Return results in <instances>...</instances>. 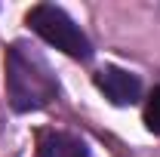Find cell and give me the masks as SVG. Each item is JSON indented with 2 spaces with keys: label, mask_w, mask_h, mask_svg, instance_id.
<instances>
[{
  "label": "cell",
  "mask_w": 160,
  "mask_h": 157,
  "mask_svg": "<svg viewBox=\"0 0 160 157\" xmlns=\"http://www.w3.org/2000/svg\"><path fill=\"white\" fill-rule=\"evenodd\" d=\"M28 25H31V31H34L37 37H43L49 46L62 49V53L71 56V59H89V56H92L89 37L74 25V19H71L65 9L52 6V3H37V6H31Z\"/></svg>",
  "instance_id": "7a4b0ae2"
},
{
  "label": "cell",
  "mask_w": 160,
  "mask_h": 157,
  "mask_svg": "<svg viewBox=\"0 0 160 157\" xmlns=\"http://www.w3.org/2000/svg\"><path fill=\"white\" fill-rule=\"evenodd\" d=\"M37 157H89V151L71 133H43L37 145Z\"/></svg>",
  "instance_id": "277c9868"
},
{
  "label": "cell",
  "mask_w": 160,
  "mask_h": 157,
  "mask_svg": "<svg viewBox=\"0 0 160 157\" xmlns=\"http://www.w3.org/2000/svg\"><path fill=\"white\" fill-rule=\"evenodd\" d=\"M6 93L16 111H37L56 99L49 65L25 43H12L6 49Z\"/></svg>",
  "instance_id": "6da1fadb"
},
{
  "label": "cell",
  "mask_w": 160,
  "mask_h": 157,
  "mask_svg": "<svg viewBox=\"0 0 160 157\" xmlns=\"http://www.w3.org/2000/svg\"><path fill=\"white\" fill-rule=\"evenodd\" d=\"M145 123H148L151 133L160 136V86L148 96V102H145Z\"/></svg>",
  "instance_id": "5b68a950"
},
{
  "label": "cell",
  "mask_w": 160,
  "mask_h": 157,
  "mask_svg": "<svg viewBox=\"0 0 160 157\" xmlns=\"http://www.w3.org/2000/svg\"><path fill=\"white\" fill-rule=\"evenodd\" d=\"M96 86H99L114 105H136L139 96H142L139 77L129 74V71H123V68H114V65L102 68L99 74H96Z\"/></svg>",
  "instance_id": "3957f363"
}]
</instances>
